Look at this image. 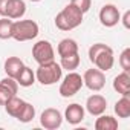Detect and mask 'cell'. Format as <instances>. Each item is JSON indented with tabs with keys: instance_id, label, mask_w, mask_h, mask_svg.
<instances>
[{
	"instance_id": "1",
	"label": "cell",
	"mask_w": 130,
	"mask_h": 130,
	"mask_svg": "<svg viewBox=\"0 0 130 130\" xmlns=\"http://www.w3.org/2000/svg\"><path fill=\"white\" fill-rule=\"evenodd\" d=\"M89 60L96 69L109 72L115 64L113 49L104 43H95L89 47Z\"/></svg>"
},
{
	"instance_id": "2",
	"label": "cell",
	"mask_w": 130,
	"mask_h": 130,
	"mask_svg": "<svg viewBox=\"0 0 130 130\" xmlns=\"http://www.w3.org/2000/svg\"><path fill=\"white\" fill-rule=\"evenodd\" d=\"M83 12L72 3L66 5L55 15V26L60 31H72L83 23Z\"/></svg>"
},
{
	"instance_id": "3",
	"label": "cell",
	"mask_w": 130,
	"mask_h": 130,
	"mask_svg": "<svg viewBox=\"0 0 130 130\" xmlns=\"http://www.w3.org/2000/svg\"><path fill=\"white\" fill-rule=\"evenodd\" d=\"M61 77H63V69L60 63H57L55 60L44 64H38V69L35 71V80L43 86H52L58 83Z\"/></svg>"
},
{
	"instance_id": "4",
	"label": "cell",
	"mask_w": 130,
	"mask_h": 130,
	"mask_svg": "<svg viewBox=\"0 0 130 130\" xmlns=\"http://www.w3.org/2000/svg\"><path fill=\"white\" fill-rule=\"evenodd\" d=\"M40 32L38 23L34 20H15L12 23V37L17 41H29L34 40Z\"/></svg>"
},
{
	"instance_id": "5",
	"label": "cell",
	"mask_w": 130,
	"mask_h": 130,
	"mask_svg": "<svg viewBox=\"0 0 130 130\" xmlns=\"http://www.w3.org/2000/svg\"><path fill=\"white\" fill-rule=\"evenodd\" d=\"M83 86H84L83 84V77L80 74H77L75 71H72V72H69L66 77L63 78L58 92H60V95L63 98H71V96L77 95L81 90Z\"/></svg>"
},
{
	"instance_id": "6",
	"label": "cell",
	"mask_w": 130,
	"mask_h": 130,
	"mask_svg": "<svg viewBox=\"0 0 130 130\" xmlns=\"http://www.w3.org/2000/svg\"><path fill=\"white\" fill-rule=\"evenodd\" d=\"M32 57L38 64H44L49 61L55 60V51L54 46L51 44V41L47 40H38L34 46H32Z\"/></svg>"
},
{
	"instance_id": "7",
	"label": "cell",
	"mask_w": 130,
	"mask_h": 130,
	"mask_svg": "<svg viewBox=\"0 0 130 130\" xmlns=\"http://www.w3.org/2000/svg\"><path fill=\"white\" fill-rule=\"evenodd\" d=\"M83 84L92 90V92H100L101 89H104L106 86V77H104V72L96 69V68H92V69H87L83 75Z\"/></svg>"
},
{
	"instance_id": "8",
	"label": "cell",
	"mask_w": 130,
	"mask_h": 130,
	"mask_svg": "<svg viewBox=\"0 0 130 130\" xmlns=\"http://www.w3.org/2000/svg\"><path fill=\"white\" fill-rule=\"evenodd\" d=\"M40 124L46 130H57L63 124V115H61V112L58 109L47 107L40 115Z\"/></svg>"
},
{
	"instance_id": "9",
	"label": "cell",
	"mask_w": 130,
	"mask_h": 130,
	"mask_svg": "<svg viewBox=\"0 0 130 130\" xmlns=\"http://www.w3.org/2000/svg\"><path fill=\"white\" fill-rule=\"evenodd\" d=\"M100 23L106 28H113L119 23L121 19V12L118 9V6H115L113 3H107L100 9Z\"/></svg>"
},
{
	"instance_id": "10",
	"label": "cell",
	"mask_w": 130,
	"mask_h": 130,
	"mask_svg": "<svg viewBox=\"0 0 130 130\" xmlns=\"http://www.w3.org/2000/svg\"><path fill=\"white\" fill-rule=\"evenodd\" d=\"M106 109H107V100L100 93H93L86 100V110L92 116L103 115L106 112Z\"/></svg>"
},
{
	"instance_id": "11",
	"label": "cell",
	"mask_w": 130,
	"mask_h": 130,
	"mask_svg": "<svg viewBox=\"0 0 130 130\" xmlns=\"http://www.w3.org/2000/svg\"><path fill=\"white\" fill-rule=\"evenodd\" d=\"M19 92V83L15 78L6 77L0 81V106H5V103L12 98L14 95H17Z\"/></svg>"
},
{
	"instance_id": "12",
	"label": "cell",
	"mask_w": 130,
	"mask_h": 130,
	"mask_svg": "<svg viewBox=\"0 0 130 130\" xmlns=\"http://www.w3.org/2000/svg\"><path fill=\"white\" fill-rule=\"evenodd\" d=\"M84 113H86V110H84L83 106H80V104H77V103H72V104H69V106L66 107L63 118L66 119L69 124L77 125V124H80V122L84 119Z\"/></svg>"
},
{
	"instance_id": "13",
	"label": "cell",
	"mask_w": 130,
	"mask_h": 130,
	"mask_svg": "<svg viewBox=\"0 0 130 130\" xmlns=\"http://www.w3.org/2000/svg\"><path fill=\"white\" fill-rule=\"evenodd\" d=\"M113 89L121 96H130V75L128 72L122 71L113 78Z\"/></svg>"
},
{
	"instance_id": "14",
	"label": "cell",
	"mask_w": 130,
	"mask_h": 130,
	"mask_svg": "<svg viewBox=\"0 0 130 130\" xmlns=\"http://www.w3.org/2000/svg\"><path fill=\"white\" fill-rule=\"evenodd\" d=\"M25 12H26V3L23 0H9L5 17H8L11 20H19L25 15Z\"/></svg>"
},
{
	"instance_id": "15",
	"label": "cell",
	"mask_w": 130,
	"mask_h": 130,
	"mask_svg": "<svg viewBox=\"0 0 130 130\" xmlns=\"http://www.w3.org/2000/svg\"><path fill=\"white\" fill-rule=\"evenodd\" d=\"M23 66H25V63H23L22 58H19V57H8L5 60V64H3V71H5L6 77L17 78V75L20 74Z\"/></svg>"
},
{
	"instance_id": "16",
	"label": "cell",
	"mask_w": 130,
	"mask_h": 130,
	"mask_svg": "<svg viewBox=\"0 0 130 130\" xmlns=\"http://www.w3.org/2000/svg\"><path fill=\"white\" fill-rule=\"evenodd\" d=\"M57 52H58L60 58L72 55V54H78V43L74 38H63L57 46Z\"/></svg>"
},
{
	"instance_id": "17",
	"label": "cell",
	"mask_w": 130,
	"mask_h": 130,
	"mask_svg": "<svg viewBox=\"0 0 130 130\" xmlns=\"http://www.w3.org/2000/svg\"><path fill=\"white\" fill-rule=\"evenodd\" d=\"M25 103H26L25 100H22V98H19L17 95H14L12 98H9V100L5 103V110H6V113H8L9 116L17 118V116H19V113L22 112V109H23Z\"/></svg>"
},
{
	"instance_id": "18",
	"label": "cell",
	"mask_w": 130,
	"mask_h": 130,
	"mask_svg": "<svg viewBox=\"0 0 130 130\" xmlns=\"http://www.w3.org/2000/svg\"><path fill=\"white\" fill-rule=\"evenodd\" d=\"M15 80H17L19 86H22V87H31L37 81L35 80V72L28 66H23V69L20 71V74L17 75Z\"/></svg>"
},
{
	"instance_id": "19",
	"label": "cell",
	"mask_w": 130,
	"mask_h": 130,
	"mask_svg": "<svg viewBox=\"0 0 130 130\" xmlns=\"http://www.w3.org/2000/svg\"><path fill=\"white\" fill-rule=\"evenodd\" d=\"M95 128L96 130H116L118 128V121L116 118L110 115H100L95 121Z\"/></svg>"
},
{
	"instance_id": "20",
	"label": "cell",
	"mask_w": 130,
	"mask_h": 130,
	"mask_svg": "<svg viewBox=\"0 0 130 130\" xmlns=\"http://www.w3.org/2000/svg\"><path fill=\"white\" fill-rule=\"evenodd\" d=\"M115 115L118 118H128L130 116V98L128 96H121L115 103Z\"/></svg>"
},
{
	"instance_id": "21",
	"label": "cell",
	"mask_w": 130,
	"mask_h": 130,
	"mask_svg": "<svg viewBox=\"0 0 130 130\" xmlns=\"http://www.w3.org/2000/svg\"><path fill=\"white\" fill-rule=\"evenodd\" d=\"M60 66H61V69H66L68 72L75 71L80 66V54H72V55H68V57H61Z\"/></svg>"
},
{
	"instance_id": "22",
	"label": "cell",
	"mask_w": 130,
	"mask_h": 130,
	"mask_svg": "<svg viewBox=\"0 0 130 130\" xmlns=\"http://www.w3.org/2000/svg\"><path fill=\"white\" fill-rule=\"evenodd\" d=\"M35 118V107L31 104V103H25V106H23V109H22V112L19 113V116L15 118V119H19L20 122H31L32 119Z\"/></svg>"
},
{
	"instance_id": "23",
	"label": "cell",
	"mask_w": 130,
	"mask_h": 130,
	"mask_svg": "<svg viewBox=\"0 0 130 130\" xmlns=\"http://www.w3.org/2000/svg\"><path fill=\"white\" fill-rule=\"evenodd\" d=\"M12 23L14 20L8 17L0 19V40H8L12 37Z\"/></svg>"
},
{
	"instance_id": "24",
	"label": "cell",
	"mask_w": 130,
	"mask_h": 130,
	"mask_svg": "<svg viewBox=\"0 0 130 130\" xmlns=\"http://www.w3.org/2000/svg\"><path fill=\"white\" fill-rule=\"evenodd\" d=\"M118 61H119V66H121L122 71H125V72L130 71V47H125V49L121 52Z\"/></svg>"
},
{
	"instance_id": "25",
	"label": "cell",
	"mask_w": 130,
	"mask_h": 130,
	"mask_svg": "<svg viewBox=\"0 0 130 130\" xmlns=\"http://www.w3.org/2000/svg\"><path fill=\"white\" fill-rule=\"evenodd\" d=\"M71 3L74 6H77L83 14H86L92 6V0H71Z\"/></svg>"
},
{
	"instance_id": "26",
	"label": "cell",
	"mask_w": 130,
	"mask_h": 130,
	"mask_svg": "<svg viewBox=\"0 0 130 130\" xmlns=\"http://www.w3.org/2000/svg\"><path fill=\"white\" fill-rule=\"evenodd\" d=\"M119 22H122V25H124L125 29H130V11L128 9L124 12V15L119 19Z\"/></svg>"
},
{
	"instance_id": "27",
	"label": "cell",
	"mask_w": 130,
	"mask_h": 130,
	"mask_svg": "<svg viewBox=\"0 0 130 130\" xmlns=\"http://www.w3.org/2000/svg\"><path fill=\"white\" fill-rule=\"evenodd\" d=\"M8 2H9V0H0V17H5V12H6Z\"/></svg>"
},
{
	"instance_id": "28",
	"label": "cell",
	"mask_w": 130,
	"mask_h": 130,
	"mask_svg": "<svg viewBox=\"0 0 130 130\" xmlns=\"http://www.w3.org/2000/svg\"><path fill=\"white\" fill-rule=\"evenodd\" d=\"M31 2H41V0H31Z\"/></svg>"
}]
</instances>
